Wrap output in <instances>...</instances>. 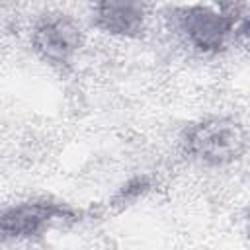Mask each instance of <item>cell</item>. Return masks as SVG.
<instances>
[{
	"label": "cell",
	"instance_id": "6",
	"mask_svg": "<svg viewBox=\"0 0 250 250\" xmlns=\"http://www.w3.org/2000/svg\"><path fill=\"white\" fill-rule=\"evenodd\" d=\"M150 189V180L146 176H137V178H131L129 182H125L117 191L115 195L111 197V205L113 207H127V205H133L139 197H143L146 191Z\"/></svg>",
	"mask_w": 250,
	"mask_h": 250
},
{
	"label": "cell",
	"instance_id": "3",
	"mask_svg": "<svg viewBox=\"0 0 250 250\" xmlns=\"http://www.w3.org/2000/svg\"><path fill=\"white\" fill-rule=\"evenodd\" d=\"M76 221H80V209L53 197H33L2 209L0 234L4 242L31 240L47 234L55 225Z\"/></svg>",
	"mask_w": 250,
	"mask_h": 250
},
{
	"label": "cell",
	"instance_id": "7",
	"mask_svg": "<svg viewBox=\"0 0 250 250\" xmlns=\"http://www.w3.org/2000/svg\"><path fill=\"white\" fill-rule=\"evenodd\" d=\"M232 39H234L236 43H240V45H244V47L250 49V10H246V12L240 16V20L236 21Z\"/></svg>",
	"mask_w": 250,
	"mask_h": 250
},
{
	"label": "cell",
	"instance_id": "5",
	"mask_svg": "<svg viewBox=\"0 0 250 250\" xmlns=\"http://www.w3.org/2000/svg\"><path fill=\"white\" fill-rule=\"evenodd\" d=\"M146 0H94L92 25L111 37L139 39L146 29Z\"/></svg>",
	"mask_w": 250,
	"mask_h": 250
},
{
	"label": "cell",
	"instance_id": "1",
	"mask_svg": "<svg viewBox=\"0 0 250 250\" xmlns=\"http://www.w3.org/2000/svg\"><path fill=\"white\" fill-rule=\"evenodd\" d=\"M250 145L246 127L230 115H211L188 125L180 135L184 156L205 168L238 162Z\"/></svg>",
	"mask_w": 250,
	"mask_h": 250
},
{
	"label": "cell",
	"instance_id": "8",
	"mask_svg": "<svg viewBox=\"0 0 250 250\" xmlns=\"http://www.w3.org/2000/svg\"><path fill=\"white\" fill-rule=\"evenodd\" d=\"M211 4H215L219 10L227 12V14H232L240 20V16L246 12L244 10V0H209Z\"/></svg>",
	"mask_w": 250,
	"mask_h": 250
},
{
	"label": "cell",
	"instance_id": "2",
	"mask_svg": "<svg viewBox=\"0 0 250 250\" xmlns=\"http://www.w3.org/2000/svg\"><path fill=\"white\" fill-rule=\"evenodd\" d=\"M166 21L186 47L197 55L215 57L229 47L238 18L219 10L211 2H193L168 8Z\"/></svg>",
	"mask_w": 250,
	"mask_h": 250
},
{
	"label": "cell",
	"instance_id": "4",
	"mask_svg": "<svg viewBox=\"0 0 250 250\" xmlns=\"http://www.w3.org/2000/svg\"><path fill=\"white\" fill-rule=\"evenodd\" d=\"M29 43L39 61L62 72L74 64L86 43V33L76 18L51 12L33 23Z\"/></svg>",
	"mask_w": 250,
	"mask_h": 250
}]
</instances>
